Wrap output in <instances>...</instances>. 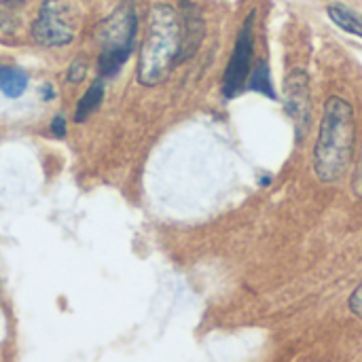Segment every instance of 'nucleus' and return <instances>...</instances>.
<instances>
[{"label":"nucleus","instance_id":"f257e3e1","mask_svg":"<svg viewBox=\"0 0 362 362\" xmlns=\"http://www.w3.org/2000/svg\"><path fill=\"white\" fill-rule=\"evenodd\" d=\"M356 146V117L354 106L341 98L331 95L327 98L320 115L318 136L314 144V174L322 185L339 182L352 159Z\"/></svg>","mask_w":362,"mask_h":362},{"label":"nucleus","instance_id":"f03ea898","mask_svg":"<svg viewBox=\"0 0 362 362\" xmlns=\"http://www.w3.org/2000/svg\"><path fill=\"white\" fill-rule=\"evenodd\" d=\"M180 38L178 8L170 2H155L138 53V83L142 87H157L172 74L180 55Z\"/></svg>","mask_w":362,"mask_h":362},{"label":"nucleus","instance_id":"7ed1b4c3","mask_svg":"<svg viewBox=\"0 0 362 362\" xmlns=\"http://www.w3.org/2000/svg\"><path fill=\"white\" fill-rule=\"evenodd\" d=\"M138 34V8L134 0H123L112 8V13L100 23V57L98 70L100 78L115 76L134 53Z\"/></svg>","mask_w":362,"mask_h":362},{"label":"nucleus","instance_id":"20e7f679","mask_svg":"<svg viewBox=\"0 0 362 362\" xmlns=\"http://www.w3.org/2000/svg\"><path fill=\"white\" fill-rule=\"evenodd\" d=\"M81 17L76 0H45L32 23V38L40 47H66L76 38Z\"/></svg>","mask_w":362,"mask_h":362},{"label":"nucleus","instance_id":"39448f33","mask_svg":"<svg viewBox=\"0 0 362 362\" xmlns=\"http://www.w3.org/2000/svg\"><path fill=\"white\" fill-rule=\"evenodd\" d=\"M255 19H257V13L250 11L238 32L231 57L227 62V68L223 74V95L227 100L238 98L248 85V78L252 72V57H255Z\"/></svg>","mask_w":362,"mask_h":362},{"label":"nucleus","instance_id":"423d86ee","mask_svg":"<svg viewBox=\"0 0 362 362\" xmlns=\"http://www.w3.org/2000/svg\"><path fill=\"white\" fill-rule=\"evenodd\" d=\"M282 104L286 117L295 125L297 140L303 142L312 127V83L310 74L303 68H295L284 76Z\"/></svg>","mask_w":362,"mask_h":362},{"label":"nucleus","instance_id":"0eeeda50","mask_svg":"<svg viewBox=\"0 0 362 362\" xmlns=\"http://www.w3.org/2000/svg\"><path fill=\"white\" fill-rule=\"evenodd\" d=\"M178 13H180V34H182L178 64H182L199 51L206 36V21L199 6L193 0H180Z\"/></svg>","mask_w":362,"mask_h":362},{"label":"nucleus","instance_id":"6e6552de","mask_svg":"<svg viewBox=\"0 0 362 362\" xmlns=\"http://www.w3.org/2000/svg\"><path fill=\"white\" fill-rule=\"evenodd\" d=\"M327 15L339 30L362 38V15H358L354 8H350L346 4H339V2H333V4L327 6Z\"/></svg>","mask_w":362,"mask_h":362},{"label":"nucleus","instance_id":"1a4fd4ad","mask_svg":"<svg viewBox=\"0 0 362 362\" xmlns=\"http://www.w3.org/2000/svg\"><path fill=\"white\" fill-rule=\"evenodd\" d=\"M28 89V74L13 66H0V91L6 98H19Z\"/></svg>","mask_w":362,"mask_h":362},{"label":"nucleus","instance_id":"9d476101","mask_svg":"<svg viewBox=\"0 0 362 362\" xmlns=\"http://www.w3.org/2000/svg\"><path fill=\"white\" fill-rule=\"evenodd\" d=\"M102 100H104V81L98 78V81H93V83L89 85V89L85 91V95L78 100L76 112H74V121H76V123H83V121L102 104Z\"/></svg>","mask_w":362,"mask_h":362},{"label":"nucleus","instance_id":"9b49d317","mask_svg":"<svg viewBox=\"0 0 362 362\" xmlns=\"http://www.w3.org/2000/svg\"><path fill=\"white\" fill-rule=\"evenodd\" d=\"M246 89L250 91H257V93H263L272 100H276V91H274V83H272V72H269V66L267 62H259L252 72H250V78H248V85Z\"/></svg>","mask_w":362,"mask_h":362},{"label":"nucleus","instance_id":"f8f14e48","mask_svg":"<svg viewBox=\"0 0 362 362\" xmlns=\"http://www.w3.org/2000/svg\"><path fill=\"white\" fill-rule=\"evenodd\" d=\"M85 76H87V62H83V59H74V62L70 64V68H68L66 81H68V83H72V85H76V83L85 81Z\"/></svg>","mask_w":362,"mask_h":362},{"label":"nucleus","instance_id":"ddd939ff","mask_svg":"<svg viewBox=\"0 0 362 362\" xmlns=\"http://www.w3.org/2000/svg\"><path fill=\"white\" fill-rule=\"evenodd\" d=\"M348 310L352 312V316H356L358 320H362V282L354 288V293L348 299Z\"/></svg>","mask_w":362,"mask_h":362},{"label":"nucleus","instance_id":"4468645a","mask_svg":"<svg viewBox=\"0 0 362 362\" xmlns=\"http://www.w3.org/2000/svg\"><path fill=\"white\" fill-rule=\"evenodd\" d=\"M352 193L362 202V159L358 161V165L354 170V176H352Z\"/></svg>","mask_w":362,"mask_h":362},{"label":"nucleus","instance_id":"2eb2a0df","mask_svg":"<svg viewBox=\"0 0 362 362\" xmlns=\"http://www.w3.org/2000/svg\"><path fill=\"white\" fill-rule=\"evenodd\" d=\"M51 132H53V136H57V138H64V136H66V119H64L62 115H57V117L51 121Z\"/></svg>","mask_w":362,"mask_h":362},{"label":"nucleus","instance_id":"dca6fc26","mask_svg":"<svg viewBox=\"0 0 362 362\" xmlns=\"http://www.w3.org/2000/svg\"><path fill=\"white\" fill-rule=\"evenodd\" d=\"M55 98V91H53V85H42V100H53Z\"/></svg>","mask_w":362,"mask_h":362},{"label":"nucleus","instance_id":"f3484780","mask_svg":"<svg viewBox=\"0 0 362 362\" xmlns=\"http://www.w3.org/2000/svg\"><path fill=\"white\" fill-rule=\"evenodd\" d=\"M25 0H0V4L2 6H19V4H23Z\"/></svg>","mask_w":362,"mask_h":362}]
</instances>
